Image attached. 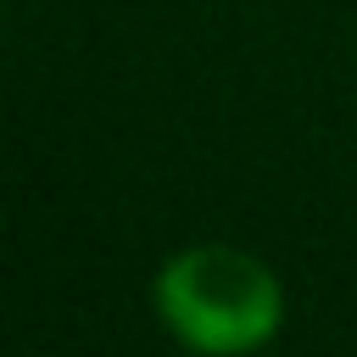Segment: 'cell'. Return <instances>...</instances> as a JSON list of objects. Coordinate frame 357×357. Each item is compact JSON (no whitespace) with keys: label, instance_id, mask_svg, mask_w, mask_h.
<instances>
[{"label":"cell","instance_id":"6da1fadb","mask_svg":"<svg viewBox=\"0 0 357 357\" xmlns=\"http://www.w3.org/2000/svg\"><path fill=\"white\" fill-rule=\"evenodd\" d=\"M156 312L190 351L234 357L262 346L284 318L273 268L240 245H190L156 273Z\"/></svg>","mask_w":357,"mask_h":357}]
</instances>
